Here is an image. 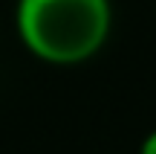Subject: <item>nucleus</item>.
<instances>
[{
    "instance_id": "1",
    "label": "nucleus",
    "mask_w": 156,
    "mask_h": 154,
    "mask_svg": "<svg viewBox=\"0 0 156 154\" xmlns=\"http://www.w3.org/2000/svg\"><path fill=\"white\" fill-rule=\"evenodd\" d=\"M15 26L35 58L73 67L98 55L113 29L110 0H17Z\"/></svg>"
},
{
    "instance_id": "2",
    "label": "nucleus",
    "mask_w": 156,
    "mask_h": 154,
    "mask_svg": "<svg viewBox=\"0 0 156 154\" xmlns=\"http://www.w3.org/2000/svg\"><path fill=\"white\" fill-rule=\"evenodd\" d=\"M139 154H156V131H151L139 145Z\"/></svg>"
}]
</instances>
